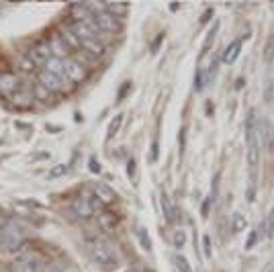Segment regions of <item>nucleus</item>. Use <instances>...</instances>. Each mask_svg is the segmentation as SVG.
<instances>
[{
  "label": "nucleus",
  "instance_id": "obj_1",
  "mask_svg": "<svg viewBox=\"0 0 274 272\" xmlns=\"http://www.w3.org/2000/svg\"><path fill=\"white\" fill-rule=\"evenodd\" d=\"M86 250H88L90 258H92L101 268H105V270H113V268H117L119 262H121L119 250L115 248V244H111V242H107V240L92 238V240H88Z\"/></svg>",
  "mask_w": 274,
  "mask_h": 272
},
{
  "label": "nucleus",
  "instance_id": "obj_2",
  "mask_svg": "<svg viewBox=\"0 0 274 272\" xmlns=\"http://www.w3.org/2000/svg\"><path fill=\"white\" fill-rule=\"evenodd\" d=\"M246 147H248V166L250 172H256L258 164H260V151H262V143L258 135V121L254 117V113H250L248 121H246Z\"/></svg>",
  "mask_w": 274,
  "mask_h": 272
},
{
  "label": "nucleus",
  "instance_id": "obj_3",
  "mask_svg": "<svg viewBox=\"0 0 274 272\" xmlns=\"http://www.w3.org/2000/svg\"><path fill=\"white\" fill-rule=\"evenodd\" d=\"M27 244V234L21 223L8 221L4 227H0V246L6 252H18Z\"/></svg>",
  "mask_w": 274,
  "mask_h": 272
},
{
  "label": "nucleus",
  "instance_id": "obj_4",
  "mask_svg": "<svg viewBox=\"0 0 274 272\" xmlns=\"http://www.w3.org/2000/svg\"><path fill=\"white\" fill-rule=\"evenodd\" d=\"M33 82H27V80H21L18 88L8 96L10 99V105L14 109H21V111H27L35 105V96H33Z\"/></svg>",
  "mask_w": 274,
  "mask_h": 272
},
{
  "label": "nucleus",
  "instance_id": "obj_5",
  "mask_svg": "<svg viewBox=\"0 0 274 272\" xmlns=\"http://www.w3.org/2000/svg\"><path fill=\"white\" fill-rule=\"evenodd\" d=\"M64 78L70 84H80L88 78V70L78 60H64Z\"/></svg>",
  "mask_w": 274,
  "mask_h": 272
},
{
  "label": "nucleus",
  "instance_id": "obj_6",
  "mask_svg": "<svg viewBox=\"0 0 274 272\" xmlns=\"http://www.w3.org/2000/svg\"><path fill=\"white\" fill-rule=\"evenodd\" d=\"M37 80H39L47 90H51V92H64V90H68V88L72 86L64 76L51 74V72H47V70H41Z\"/></svg>",
  "mask_w": 274,
  "mask_h": 272
},
{
  "label": "nucleus",
  "instance_id": "obj_7",
  "mask_svg": "<svg viewBox=\"0 0 274 272\" xmlns=\"http://www.w3.org/2000/svg\"><path fill=\"white\" fill-rule=\"evenodd\" d=\"M70 209H72L74 217L76 219H82V221H88V219H92L96 215V209H94L90 197H78V199H74L72 205H70Z\"/></svg>",
  "mask_w": 274,
  "mask_h": 272
},
{
  "label": "nucleus",
  "instance_id": "obj_8",
  "mask_svg": "<svg viewBox=\"0 0 274 272\" xmlns=\"http://www.w3.org/2000/svg\"><path fill=\"white\" fill-rule=\"evenodd\" d=\"M10 272H39V256L35 254H23L16 260H12Z\"/></svg>",
  "mask_w": 274,
  "mask_h": 272
},
{
  "label": "nucleus",
  "instance_id": "obj_9",
  "mask_svg": "<svg viewBox=\"0 0 274 272\" xmlns=\"http://www.w3.org/2000/svg\"><path fill=\"white\" fill-rule=\"evenodd\" d=\"M258 135H260V143H262V149H268L274 151V125L268 119H262L258 121Z\"/></svg>",
  "mask_w": 274,
  "mask_h": 272
},
{
  "label": "nucleus",
  "instance_id": "obj_10",
  "mask_svg": "<svg viewBox=\"0 0 274 272\" xmlns=\"http://www.w3.org/2000/svg\"><path fill=\"white\" fill-rule=\"evenodd\" d=\"M92 195L105 205V207H111V205H115V201H117V195H115V190L109 186V184H105V182H99V184H94V190H92Z\"/></svg>",
  "mask_w": 274,
  "mask_h": 272
},
{
  "label": "nucleus",
  "instance_id": "obj_11",
  "mask_svg": "<svg viewBox=\"0 0 274 272\" xmlns=\"http://www.w3.org/2000/svg\"><path fill=\"white\" fill-rule=\"evenodd\" d=\"M18 84H21V78H18L16 74H10V72L0 74V94L10 96V94L18 88Z\"/></svg>",
  "mask_w": 274,
  "mask_h": 272
},
{
  "label": "nucleus",
  "instance_id": "obj_12",
  "mask_svg": "<svg viewBox=\"0 0 274 272\" xmlns=\"http://www.w3.org/2000/svg\"><path fill=\"white\" fill-rule=\"evenodd\" d=\"M96 221H99V227H101L103 231H107V234H113V231L117 229V225H119L117 215H115V213H111V211H105V209L99 213Z\"/></svg>",
  "mask_w": 274,
  "mask_h": 272
},
{
  "label": "nucleus",
  "instance_id": "obj_13",
  "mask_svg": "<svg viewBox=\"0 0 274 272\" xmlns=\"http://www.w3.org/2000/svg\"><path fill=\"white\" fill-rule=\"evenodd\" d=\"M80 45L84 47V51L86 53H90L92 57H99V55H103L105 53V45H103V41H99L96 37H92V39H82L80 41Z\"/></svg>",
  "mask_w": 274,
  "mask_h": 272
},
{
  "label": "nucleus",
  "instance_id": "obj_14",
  "mask_svg": "<svg viewBox=\"0 0 274 272\" xmlns=\"http://www.w3.org/2000/svg\"><path fill=\"white\" fill-rule=\"evenodd\" d=\"M242 45H244V39H236L227 49H225V53H223V62L225 64H233L238 57H240V51H242Z\"/></svg>",
  "mask_w": 274,
  "mask_h": 272
},
{
  "label": "nucleus",
  "instance_id": "obj_15",
  "mask_svg": "<svg viewBox=\"0 0 274 272\" xmlns=\"http://www.w3.org/2000/svg\"><path fill=\"white\" fill-rule=\"evenodd\" d=\"M160 201H162V213H164V219H166L170 225H174V223H176V209L172 207V203H170L168 195H166V192H162Z\"/></svg>",
  "mask_w": 274,
  "mask_h": 272
},
{
  "label": "nucleus",
  "instance_id": "obj_16",
  "mask_svg": "<svg viewBox=\"0 0 274 272\" xmlns=\"http://www.w3.org/2000/svg\"><path fill=\"white\" fill-rule=\"evenodd\" d=\"M37 66H39V64H37L31 55H25V57H18V60H16V68H18V72H21V74H25V76L35 74Z\"/></svg>",
  "mask_w": 274,
  "mask_h": 272
},
{
  "label": "nucleus",
  "instance_id": "obj_17",
  "mask_svg": "<svg viewBox=\"0 0 274 272\" xmlns=\"http://www.w3.org/2000/svg\"><path fill=\"white\" fill-rule=\"evenodd\" d=\"M31 92H33L35 101H39V103H47V101L51 99V94H53V92H51V90H47V88H45L39 80H37V82H33V90H31Z\"/></svg>",
  "mask_w": 274,
  "mask_h": 272
},
{
  "label": "nucleus",
  "instance_id": "obj_18",
  "mask_svg": "<svg viewBox=\"0 0 274 272\" xmlns=\"http://www.w3.org/2000/svg\"><path fill=\"white\" fill-rule=\"evenodd\" d=\"M121 123H123V115L119 113V115H115L113 119H111V123H109V131H107V139H113V137L119 133V129H121Z\"/></svg>",
  "mask_w": 274,
  "mask_h": 272
},
{
  "label": "nucleus",
  "instance_id": "obj_19",
  "mask_svg": "<svg viewBox=\"0 0 274 272\" xmlns=\"http://www.w3.org/2000/svg\"><path fill=\"white\" fill-rule=\"evenodd\" d=\"M274 99V74L268 72L266 74V84H264V101H272Z\"/></svg>",
  "mask_w": 274,
  "mask_h": 272
},
{
  "label": "nucleus",
  "instance_id": "obj_20",
  "mask_svg": "<svg viewBox=\"0 0 274 272\" xmlns=\"http://www.w3.org/2000/svg\"><path fill=\"white\" fill-rule=\"evenodd\" d=\"M135 234H137V238H139V244H141V248H143V250H151V242H149V236H147L145 227H137Z\"/></svg>",
  "mask_w": 274,
  "mask_h": 272
},
{
  "label": "nucleus",
  "instance_id": "obj_21",
  "mask_svg": "<svg viewBox=\"0 0 274 272\" xmlns=\"http://www.w3.org/2000/svg\"><path fill=\"white\" fill-rule=\"evenodd\" d=\"M274 60V33L270 35V39H268V43H266V47H264V62L270 66Z\"/></svg>",
  "mask_w": 274,
  "mask_h": 272
},
{
  "label": "nucleus",
  "instance_id": "obj_22",
  "mask_svg": "<svg viewBox=\"0 0 274 272\" xmlns=\"http://www.w3.org/2000/svg\"><path fill=\"white\" fill-rule=\"evenodd\" d=\"M215 33H217V25H215V29H211V33L207 35V41H205V45H203V49H201V55H199L201 60H203V57L207 55V51L211 49V45H213V37H215Z\"/></svg>",
  "mask_w": 274,
  "mask_h": 272
},
{
  "label": "nucleus",
  "instance_id": "obj_23",
  "mask_svg": "<svg viewBox=\"0 0 274 272\" xmlns=\"http://www.w3.org/2000/svg\"><path fill=\"white\" fill-rule=\"evenodd\" d=\"M64 174H68V166H64V164H57L49 170V178H62Z\"/></svg>",
  "mask_w": 274,
  "mask_h": 272
},
{
  "label": "nucleus",
  "instance_id": "obj_24",
  "mask_svg": "<svg viewBox=\"0 0 274 272\" xmlns=\"http://www.w3.org/2000/svg\"><path fill=\"white\" fill-rule=\"evenodd\" d=\"M231 223H233V231L238 234V231H242V229L246 227V217H244L242 213H236V215H233V221H231Z\"/></svg>",
  "mask_w": 274,
  "mask_h": 272
},
{
  "label": "nucleus",
  "instance_id": "obj_25",
  "mask_svg": "<svg viewBox=\"0 0 274 272\" xmlns=\"http://www.w3.org/2000/svg\"><path fill=\"white\" fill-rule=\"evenodd\" d=\"M174 260H176V266L180 268V272H192L190 264H188V260H186V258H184L182 254H178V256H176Z\"/></svg>",
  "mask_w": 274,
  "mask_h": 272
},
{
  "label": "nucleus",
  "instance_id": "obj_26",
  "mask_svg": "<svg viewBox=\"0 0 274 272\" xmlns=\"http://www.w3.org/2000/svg\"><path fill=\"white\" fill-rule=\"evenodd\" d=\"M266 236H268V240H274V209L266 219Z\"/></svg>",
  "mask_w": 274,
  "mask_h": 272
},
{
  "label": "nucleus",
  "instance_id": "obj_27",
  "mask_svg": "<svg viewBox=\"0 0 274 272\" xmlns=\"http://www.w3.org/2000/svg\"><path fill=\"white\" fill-rule=\"evenodd\" d=\"M184 244H186V236H184L182 231H176V234H174V246H176V248H182Z\"/></svg>",
  "mask_w": 274,
  "mask_h": 272
},
{
  "label": "nucleus",
  "instance_id": "obj_28",
  "mask_svg": "<svg viewBox=\"0 0 274 272\" xmlns=\"http://www.w3.org/2000/svg\"><path fill=\"white\" fill-rule=\"evenodd\" d=\"M129 88H131V82H125V84L121 86V90H119V96H117V101H119V103H121V101H123V99L129 94Z\"/></svg>",
  "mask_w": 274,
  "mask_h": 272
},
{
  "label": "nucleus",
  "instance_id": "obj_29",
  "mask_svg": "<svg viewBox=\"0 0 274 272\" xmlns=\"http://www.w3.org/2000/svg\"><path fill=\"white\" fill-rule=\"evenodd\" d=\"M205 80H207V76H205L203 72H199V74H197V80H194V86H197V90H203V86H205Z\"/></svg>",
  "mask_w": 274,
  "mask_h": 272
},
{
  "label": "nucleus",
  "instance_id": "obj_30",
  "mask_svg": "<svg viewBox=\"0 0 274 272\" xmlns=\"http://www.w3.org/2000/svg\"><path fill=\"white\" fill-rule=\"evenodd\" d=\"M256 242H258V231L254 229V231L250 234V240L246 242V250H250V248H254V246H256Z\"/></svg>",
  "mask_w": 274,
  "mask_h": 272
},
{
  "label": "nucleus",
  "instance_id": "obj_31",
  "mask_svg": "<svg viewBox=\"0 0 274 272\" xmlns=\"http://www.w3.org/2000/svg\"><path fill=\"white\" fill-rule=\"evenodd\" d=\"M135 168H137L135 160L131 158V160L127 162V174H129V178H133V176H135Z\"/></svg>",
  "mask_w": 274,
  "mask_h": 272
},
{
  "label": "nucleus",
  "instance_id": "obj_32",
  "mask_svg": "<svg viewBox=\"0 0 274 272\" xmlns=\"http://www.w3.org/2000/svg\"><path fill=\"white\" fill-rule=\"evenodd\" d=\"M203 246H205V254L211 256V238H209V236L203 238Z\"/></svg>",
  "mask_w": 274,
  "mask_h": 272
},
{
  "label": "nucleus",
  "instance_id": "obj_33",
  "mask_svg": "<svg viewBox=\"0 0 274 272\" xmlns=\"http://www.w3.org/2000/svg\"><path fill=\"white\" fill-rule=\"evenodd\" d=\"M8 221H10V215H8L6 211H2V209H0V227H4Z\"/></svg>",
  "mask_w": 274,
  "mask_h": 272
},
{
  "label": "nucleus",
  "instance_id": "obj_34",
  "mask_svg": "<svg viewBox=\"0 0 274 272\" xmlns=\"http://www.w3.org/2000/svg\"><path fill=\"white\" fill-rule=\"evenodd\" d=\"M60 262H51V264H47L45 268H43V272H60Z\"/></svg>",
  "mask_w": 274,
  "mask_h": 272
},
{
  "label": "nucleus",
  "instance_id": "obj_35",
  "mask_svg": "<svg viewBox=\"0 0 274 272\" xmlns=\"http://www.w3.org/2000/svg\"><path fill=\"white\" fill-rule=\"evenodd\" d=\"M60 272H80L74 264H62L60 266Z\"/></svg>",
  "mask_w": 274,
  "mask_h": 272
},
{
  "label": "nucleus",
  "instance_id": "obj_36",
  "mask_svg": "<svg viewBox=\"0 0 274 272\" xmlns=\"http://www.w3.org/2000/svg\"><path fill=\"white\" fill-rule=\"evenodd\" d=\"M88 166H90V170H92V172H96V174H101V166H99V162H96L94 158L90 160V164H88Z\"/></svg>",
  "mask_w": 274,
  "mask_h": 272
},
{
  "label": "nucleus",
  "instance_id": "obj_37",
  "mask_svg": "<svg viewBox=\"0 0 274 272\" xmlns=\"http://www.w3.org/2000/svg\"><path fill=\"white\" fill-rule=\"evenodd\" d=\"M211 201H213V199H207V201L203 203V217H207V215H209V209H211Z\"/></svg>",
  "mask_w": 274,
  "mask_h": 272
},
{
  "label": "nucleus",
  "instance_id": "obj_38",
  "mask_svg": "<svg viewBox=\"0 0 274 272\" xmlns=\"http://www.w3.org/2000/svg\"><path fill=\"white\" fill-rule=\"evenodd\" d=\"M151 160L153 162L158 160V141H153V145H151Z\"/></svg>",
  "mask_w": 274,
  "mask_h": 272
},
{
  "label": "nucleus",
  "instance_id": "obj_39",
  "mask_svg": "<svg viewBox=\"0 0 274 272\" xmlns=\"http://www.w3.org/2000/svg\"><path fill=\"white\" fill-rule=\"evenodd\" d=\"M184 135H186V129L180 131V151H184Z\"/></svg>",
  "mask_w": 274,
  "mask_h": 272
},
{
  "label": "nucleus",
  "instance_id": "obj_40",
  "mask_svg": "<svg viewBox=\"0 0 274 272\" xmlns=\"http://www.w3.org/2000/svg\"><path fill=\"white\" fill-rule=\"evenodd\" d=\"M149 272H151V270H149Z\"/></svg>",
  "mask_w": 274,
  "mask_h": 272
}]
</instances>
